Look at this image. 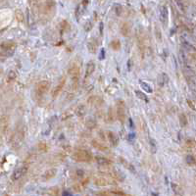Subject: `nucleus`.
Returning a JSON list of instances; mask_svg holds the SVG:
<instances>
[{
  "mask_svg": "<svg viewBox=\"0 0 196 196\" xmlns=\"http://www.w3.org/2000/svg\"><path fill=\"white\" fill-rule=\"evenodd\" d=\"M91 145H92L95 149H98L100 151H103V152L108 151V147L104 145L103 143L97 141V140H92V141H91Z\"/></svg>",
  "mask_w": 196,
  "mask_h": 196,
  "instance_id": "18",
  "label": "nucleus"
},
{
  "mask_svg": "<svg viewBox=\"0 0 196 196\" xmlns=\"http://www.w3.org/2000/svg\"><path fill=\"white\" fill-rule=\"evenodd\" d=\"M15 17H16V20L19 22L20 24H23L24 23V21H25V14H24V12L18 9V10H16L15 12Z\"/></svg>",
  "mask_w": 196,
  "mask_h": 196,
  "instance_id": "22",
  "label": "nucleus"
},
{
  "mask_svg": "<svg viewBox=\"0 0 196 196\" xmlns=\"http://www.w3.org/2000/svg\"><path fill=\"white\" fill-rule=\"evenodd\" d=\"M49 88H50V82L47 81H41L36 84V90L38 95H43L48 91Z\"/></svg>",
  "mask_w": 196,
  "mask_h": 196,
  "instance_id": "6",
  "label": "nucleus"
},
{
  "mask_svg": "<svg viewBox=\"0 0 196 196\" xmlns=\"http://www.w3.org/2000/svg\"><path fill=\"white\" fill-rule=\"evenodd\" d=\"M65 84H66V80H65V77H61V80L59 81V84L53 89V91H52V96H53V97H57L58 95L61 93V91L63 90L64 86H65Z\"/></svg>",
  "mask_w": 196,
  "mask_h": 196,
  "instance_id": "10",
  "label": "nucleus"
},
{
  "mask_svg": "<svg viewBox=\"0 0 196 196\" xmlns=\"http://www.w3.org/2000/svg\"><path fill=\"white\" fill-rule=\"evenodd\" d=\"M176 4H177V5H178V7H180V9H181L182 12H185V11H186V7H185V5H184V2L177 1V2H176Z\"/></svg>",
  "mask_w": 196,
  "mask_h": 196,
  "instance_id": "39",
  "label": "nucleus"
},
{
  "mask_svg": "<svg viewBox=\"0 0 196 196\" xmlns=\"http://www.w3.org/2000/svg\"><path fill=\"white\" fill-rule=\"evenodd\" d=\"M16 42L12 40L4 41L0 44V56H12L15 52Z\"/></svg>",
  "mask_w": 196,
  "mask_h": 196,
  "instance_id": "1",
  "label": "nucleus"
},
{
  "mask_svg": "<svg viewBox=\"0 0 196 196\" xmlns=\"http://www.w3.org/2000/svg\"><path fill=\"white\" fill-rule=\"evenodd\" d=\"M37 148H38V150L40 152H47V151H48L49 146L47 145L46 142H40V143H38Z\"/></svg>",
  "mask_w": 196,
  "mask_h": 196,
  "instance_id": "29",
  "label": "nucleus"
},
{
  "mask_svg": "<svg viewBox=\"0 0 196 196\" xmlns=\"http://www.w3.org/2000/svg\"><path fill=\"white\" fill-rule=\"evenodd\" d=\"M8 80L9 81H14L15 78L17 77V74H16V72L15 71H10L9 72V74H8Z\"/></svg>",
  "mask_w": 196,
  "mask_h": 196,
  "instance_id": "38",
  "label": "nucleus"
},
{
  "mask_svg": "<svg viewBox=\"0 0 196 196\" xmlns=\"http://www.w3.org/2000/svg\"><path fill=\"white\" fill-rule=\"evenodd\" d=\"M110 182L105 177H98L94 180V184H96L97 186H107Z\"/></svg>",
  "mask_w": 196,
  "mask_h": 196,
  "instance_id": "19",
  "label": "nucleus"
},
{
  "mask_svg": "<svg viewBox=\"0 0 196 196\" xmlns=\"http://www.w3.org/2000/svg\"><path fill=\"white\" fill-rule=\"evenodd\" d=\"M186 163L189 165V166H194L196 163V159L193 155H187L186 157Z\"/></svg>",
  "mask_w": 196,
  "mask_h": 196,
  "instance_id": "30",
  "label": "nucleus"
},
{
  "mask_svg": "<svg viewBox=\"0 0 196 196\" xmlns=\"http://www.w3.org/2000/svg\"><path fill=\"white\" fill-rule=\"evenodd\" d=\"M95 71V64L93 61H90L88 63V66H86V72H85V76L89 77L91 76Z\"/></svg>",
  "mask_w": 196,
  "mask_h": 196,
  "instance_id": "20",
  "label": "nucleus"
},
{
  "mask_svg": "<svg viewBox=\"0 0 196 196\" xmlns=\"http://www.w3.org/2000/svg\"><path fill=\"white\" fill-rule=\"evenodd\" d=\"M97 47H98V42L96 39H94V38L90 39L88 43V49L89 50V52H91V53H95L97 50Z\"/></svg>",
  "mask_w": 196,
  "mask_h": 196,
  "instance_id": "17",
  "label": "nucleus"
},
{
  "mask_svg": "<svg viewBox=\"0 0 196 196\" xmlns=\"http://www.w3.org/2000/svg\"><path fill=\"white\" fill-rule=\"evenodd\" d=\"M111 176L114 180L118 181H125V175L119 170H113V172L111 173Z\"/></svg>",
  "mask_w": 196,
  "mask_h": 196,
  "instance_id": "15",
  "label": "nucleus"
},
{
  "mask_svg": "<svg viewBox=\"0 0 196 196\" xmlns=\"http://www.w3.org/2000/svg\"><path fill=\"white\" fill-rule=\"evenodd\" d=\"M84 175V171H82V170H77V177H81Z\"/></svg>",
  "mask_w": 196,
  "mask_h": 196,
  "instance_id": "45",
  "label": "nucleus"
},
{
  "mask_svg": "<svg viewBox=\"0 0 196 196\" xmlns=\"http://www.w3.org/2000/svg\"><path fill=\"white\" fill-rule=\"evenodd\" d=\"M85 125H86V127H88V129H93L97 127L96 121H95L93 118H88L85 122Z\"/></svg>",
  "mask_w": 196,
  "mask_h": 196,
  "instance_id": "23",
  "label": "nucleus"
},
{
  "mask_svg": "<svg viewBox=\"0 0 196 196\" xmlns=\"http://www.w3.org/2000/svg\"><path fill=\"white\" fill-rule=\"evenodd\" d=\"M180 123H181V127H186L187 125H188V120H187V118L185 116V114H181L180 115Z\"/></svg>",
  "mask_w": 196,
  "mask_h": 196,
  "instance_id": "28",
  "label": "nucleus"
},
{
  "mask_svg": "<svg viewBox=\"0 0 196 196\" xmlns=\"http://www.w3.org/2000/svg\"><path fill=\"white\" fill-rule=\"evenodd\" d=\"M158 82H159L160 86H164L165 84H167L169 82V76L165 73L161 74L159 78H158Z\"/></svg>",
  "mask_w": 196,
  "mask_h": 196,
  "instance_id": "21",
  "label": "nucleus"
},
{
  "mask_svg": "<svg viewBox=\"0 0 196 196\" xmlns=\"http://www.w3.org/2000/svg\"><path fill=\"white\" fill-rule=\"evenodd\" d=\"M176 196H180V195H176Z\"/></svg>",
  "mask_w": 196,
  "mask_h": 196,
  "instance_id": "48",
  "label": "nucleus"
},
{
  "mask_svg": "<svg viewBox=\"0 0 196 196\" xmlns=\"http://www.w3.org/2000/svg\"><path fill=\"white\" fill-rule=\"evenodd\" d=\"M88 104H90L91 106H94V107H98V106H101L104 100L102 97H100L99 95H92L88 99Z\"/></svg>",
  "mask_w": 196,
  "mask_h": 196,
  "instance_id": "8",
  "label": "nucleus"
},
{
  "mask_svg": "<svg viewBox=\"0 0 196 196\" xmlns=\"http://www.w3.org/2000/svg\"><path fill=\"white\" fill-rule=\"evenodd\" d=\"M24 139H25V132H24V129H22L18 130V132L15 133V136H13V141H12L13 146L15 148L20 147L22 143H23Z\"/></svg>",
  "mask_w": 196,
  "mask_h": 196,
  "instance_id": "5",
  "label": "nucleus"
},
{
  "mask_svg": "<svg viewBox=\"0 0 196 196\" xmlns=\"http://www.w3.org/2000/svg\"><path fill=\"white\" fill-rule=\"evenodd\" d=\"M123 11H124V8L121 4H116L115 5V12H116V15L117 16H122L123 14Z\"/></svg>",
  "mask_w": 196,
  "mask_h": 196,
  "instance_id": "32",
  "label": "nucleus"
},
{
  "mask_svg": "<svg viewBox=\"0 0 196 196\" xmlns=\"http://www.w3.org/2000/svg\"><path fill=\"white\" fill-rule=\"evenodd\" d=\"M150 145H151L152 152H153V153H155V152H156V144L154 143V140H153V139H150Z\"/></svg>",
  "mask_w": 196,
  "mask_h": 196,
  "instance_id": "43",
  "label": "nucleus"
},
{
  "mask_svg": "<svg viewBox=\"0 0 196 196\" xmlns=\"http://www.w3.org/2000/svg\"><path fill=\"white\" fill-rule=\"evenodd\" d=\"M28 171V165H24L23 167H21L19 169H17L14 171V173H13V175H12V181H18L20 180V178L23 177L26 172Z\"/></svg>",
  "mask_w": 196,
  "mask_h": 196,
  "instance_id": "7",
  "label": "nucleus"
},
{
  "mask_svg": "<svg viewBox=\"0 0 196 196\" xmlns=\"http://www.w3.org/2000/svg\"><path fill=\"white\" fill-rule=\"evenodd\" d=\"M117 117L119 121L121 122L122 124H124L126 122V119H127V116H126V104L124 102V100H118L117 101Z\"/></svg>",
  "mask_w": 196,
  "mask_h": 196,
  "instance_id": "3",
  "label": "nucleus"
},
{
  "mask_svg": "<svg viewBox=\"0 0 196 196\" xmlns=\"http://www.w3.org/2000/svg\"><path fill=\"white\" fill-rule=\"evenodd\" d=\"M56 174H57V169L52 168V169L47 170V171L42 175V180H43V181H50L51 178H53V177L56 176Z\"/></svg>",
  "mask_w": 196,
  "mask_h": 196,
  "instance_id": "11",
  "label": "nucleus"
},
{
  "mask_svg": "<svg viewBox=\"0 0 196 196\" xmlns=\"http://www.w3.org/2000/svg\"><path fill=\"white\" fill-rule=\"evenodd\" d=\"M187 104H188V106H189V108L191 109V110L195 111V102L193 101V100L187 99Z\"/></svg>",
  "mask_w": 196,
  "mask_h": 196,
  "instance_id": "40",
  "label": "nucleus"
},
{
  "mask_svg": "<svg viewBox=\"0 0 196 196\" xmlns=\"http://www.w3.org/2000/svg\"><path fill=\"white\" fill-rule=\"evenodd\" d=\"M48 193L50 196H59V188L56 186L51 187V188L48 190Z\"/></svg>",
  "mask_w": 196,
  "mask_h": 196,
  "instance_id": "31",
  "label": "nucleus"
},
{
  "mask_svg": "<svg viewBox=\"0 0 196 196\" xmlns=\"http://www.w3.org/2000/svg\"><path fill=\"white\" fill-rule=\"evenodd\" d=\"M104 57H105V50L102 49V50H101V56H100V59H102V58H104Z\"/></svg>",
  "mask_w": 196,
  "mask_h": 196,
  "instance_id": "46",
  "label": "nucleus"
},
{
  "mask_svg": "<svg viewBox=\"0 0 196 196\" xmlns=\"http://www.w3.org/2000/svg\"><path fill=\"white\" fill-rule=\"evenodd\" d=\"M5 196H8V195H5Z\"/></svg>",
  "mask_w": 196,
  "mask_h": 196,
  "instance_id": "49",
  "label": "nucleus"
},
{
  "mask_svg": "<svg viewBox=\"0 0 196 196\" xmlns=\"http://www.w3.org/2000/svg\"><path fill=\"white\" fill-rule=\"evenodd\" d=\"M96 195L97 196H113L111 194V192H109V191H99Z\"/></svg>",
  "mask_w": 196,
  "mask_h": 196,
  "instance_id": "41",
  "label": "nucleus"
},
{
  "mask_svg": "<svg viewBox=\"0 0 196 196\" xmlns=\"http://www.w3.org/2000/svg\"><path fill=\"white\" fill-rule=\"evenodd\" d=\"M119 160H120L121 164L123 165V166H124L126 169H128L130 173H132V174L136 173V169H134L133 165H132V164H130V163L129 162V161H127L126 159H124L123 157H120V159H119Z\"/></svg>",
  "mask_w": 196,
  "mask_h": 196,
  "instance_id": "16",
  "label": "nucleus"
},
{
  "mask_svg": "<svg viewBox=\"0 0 196 196\" xmlns=\"http://www.w3.org/2000/svg\"><path fill=\"white\" fill-rule=\"evenodd\" d=\"M110 46H111V48L113 50H115V51L120 50V48H121V41L119 40V39H114V40H112L110 42Z\"/></svg>",
  "mask_w": 196,
  "mask_h": 196,
  "instance_id": "24",
  "label": "nucleus"
},
{
  "mask_svg": "<svg viewBox=\"0 0 196 196\" xmlns=\"http://www.w3.org/2000/svg\"><path fill=\"white\" fill-rule=\"evenodd\" d=\"M69 28V24L67 21H62V23L60 24V29H61V33H63L66 30V29Z\"/></svg>",
  "mask_w": 196,
  "mask_h": 196,
  "instance_id": "34",
  "label": "nucleus"
},
{
  "mask_svg": "<svg viewBox=\"0 0 196 196\" xmlns=\"http://www.w3.org/2000/svg\"><path fill=\"white\" fill-rule=\"evenodd\" d=\"M111 194L112 195H116V196H129L128 194H126L125 192H123L122 190H112Z\"/></svg>",
  "mask_w": 196,
  "mask_h": 196,
  "instance_id": "35",
  "label": "nucleus"
},
{
  "mask_svg": "<svg viewBox=\"0 0 196 196\" xmlns=\"http://www.w3.org/2000/svg\"><path fill=\"white\" fill-rule=\"evenodd\" d=\"M73 188H74V190L76 191V192H80V191H81V189H82V185L80 184H75L73 186Z\"/></svg>",
  "mask_w": 196,
  "mask_h": 196,
  "instance_id": "42",
  "label": "nucleus"
},
{
  "mask_svg": "<svg viewBox=\"0 0 196 196\" xmlns=\"http://www.w3.org/2000/svg\"><path fill=\"white\" fill-rule=\"evenodd\" d=\"M130 30H132L130 24L128 23V22H124L121 26V33L123 34L124 36H129L130 33Z\"/></svg>",
  "mask_w": 196,
  "mask_h": 196,
  "instance_id": "14",
  "label": "nucleus"
},
{
  "mask_svg": "<svg viewBox=\"0 0 196 196\" xmlns=\"http://www.w3.org/2000/svg\"><path fill=\"white\" fill-rule=\"evenodd\" d=\"M73 159L77 161V162H89L92 159V155L86 150L78 149L74 152Z\"/></svg>",
  "mask_w": 196,
  "mask_h": 196,
  "instance_id": "2",
  "label": "nucleus"
},
{
  "mask_svg": "<svg viewBox=\"0 0 196 196\" xmlns=\"http://www.w3.org/2000/svg\"><path fill=\"white\" fill-rule=\"evenodd\" d=\"M102 29H103V23H100V34H102V33H103Z\"/></svg>",
  "mask_w": 196,
  "mask_h": 196,
  "instance_id": "47",
  "label": "nucleus"
},
{
  "mask_svg": "<svg viewBox=\"0 0 196 196\" xmlns=\"http://www.w3.org/2000/svg\"><path fill=\"white\" fill-rule=\"evenodd\" d=\"M107 138H108V140L110 141L111 145H113L114 147L118 146V144H119V137H118V136L115 132H107Z\"/></svg>",
  "mask_w": 196,
  "mask_h": 196,
  "instance_id": "13",
  "label": "nucleus"
},
{
  "mask_svg": "<svg viewBox=\"0 0 196 196\" xmlns=\"http://www.w3.org/2000/svg\"><path fill=\"white\" fill-rule=\"evenodd\" d=\"M108 117H109V120H111V121L114 120V119H113V117H114V115H113V109H112V108L109 109V112H108Z\"/></svg>",
  "mask_w": 196,
  "mask_h": 196,
  "instance_id": "44",
  "label": "nucleus"
},
{
  "mask_svg": "<svg viewBox=\"0 0 196 196\" xmlns=\"http://www.w3.org/2000/svg\"><path fill=\"white\" fill-rule=\"evenodd\" d=\"M172 187H173V190L175 191V192L177 193V195H180V194L181 193V187L178 186L177 184H172Z\"/></svg>",
  "mask_w": 196,
  "mask_h": 196,
  "instance_id": "37",
  "label": "nucleus"
},
{
  "mask_svg": "<svg viewBox=\"0 0 196 196\" xmlns=\"http://www.w3.org/2000/svg\"><path fill=\"white\" fill-rule=\"evenodd\" d=\"M95 159H96V162L99 166L101 167H110L112 165V162L111 160L107 159L106 157H102V156H96L95 157Z\"/></svg>",
  "mask_w": 196,
  "mask_h": 196,
  "instance_id": "12",
  "label": "nucleus"
},
{
  "mask_svg": "<svg viewBox=\"0 0 196 196\" xmlns=\"http://www.w3.org/2000/svg\"><path fill=\"white\" fill-rule=\"evenodd\" d=\"M85 113H86V108H85L84 105H80V106H78V107L77 108V110H76V114H77L78 117L84 116Z\"/></svg>",
  "mask_w": 196,
  "mask_h": 196,
  "instance_id": "26",
  "label": "nucleus"
},
{
  "mask_svg": "<svg viewBox=\"0 0 196 196\" xmlns=\"http://www.w3.org/2000/svg\"><path fill=\"white\" fill-rule=\"evenodd\" d=\"M92 27H93L92 23H91L90 21H88V22H86V23H85L84 29L85 32H88H88H90V30H91V29H92Z\"/></svg>",
  "mask_w": 196,
  "mask_h": 196,
  "instance_id": "36",
  "label": "nucleus"
},
{
  "mask_svg": "<svg viewBox=\"0 0 196 196\" xmlns=\"http://www.w3.org/2000/svg\"><path fill=\"white\" fill-rule=\"evenodd\" d=\"M139 84H140L141 88H142L143 89H144L147 93H152V92H153V89H152L151 85H150L149 84H147V82H145V81H139Z\"/></svg>",
  "mask_w": 196,
  "mask_h": 196,
  "instance_id": "25",
  "label": "nucleus"
},
{
  "mask_svg": "<svg viewBox=\"0 0 196 196\" xmlns=\"http://www.w3.org/2000/svg\"><path fill=\"white\" fill-rule=\"evenodd\" d=\"M80 73H81V69L76 63H73V64L70 65V67L68 69V74L72 77L73 82L75 84H77V80H78V77H80Z\"/></svg>",
  "mask_w": 196,
  "mask_h": 196,
  "instance_id": "4",
  "label": "nucleus"
},
{
  "mask_svg": "<svg viewBox=\"0 0 196 196\" xmlns=\"http://www.w3.org/2000/svg\"><path fill=\"white\" fill-rule=\"evenodd\" d=\"M168 16H169V11H168L167 6L162 5L160 7V21L162 22L163 25H167Z\"/></svg>",
  "mask_w": 196,
  "mask_h": 196,
  "instance_id": "9",
  "label": "nucleus"
},
{
  "mask_svg": "<svg viewBox=\"0 0 196 196\" xmlns=\"http://www.w3.org/2000/svg\"><path fill=\"white\" fill-rule=\"evenodd\" d=\"M136 95L140 100H142V101H144V102L149 101V99H148V97L146 96V94L144 92H142V91H140V90H136Z\"/></svg>",
  "mask_w": 196,
  "mask_h": 196,
  "instance_id": "27",
  "label": "nucleus"
},
{
  "mask_svg": "<svg viewBox=\"0 0 196 196\" xmlns=\"http://www.w3.org/2000/svg\"><path fill=\"white\" fill-rule=\"evenodd\" d=\"M186 146L189 148V149H193L195 147V141L193 138H189L186 140Z\"/></svg>",
  "mask_w": 196,
  "mask_h": 196,
  "instance_id": "33",
  "label": "nucleus"
}]
</instances>
